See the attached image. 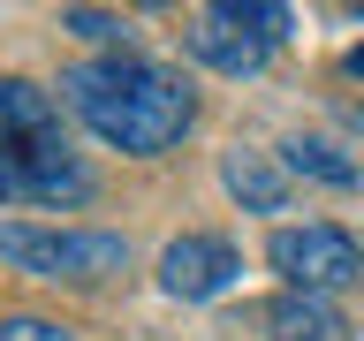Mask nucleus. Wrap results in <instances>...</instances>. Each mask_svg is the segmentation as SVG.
<instances>
[{"mask_svg":"<svg viewBox=\"0 0 364 341\" xmlns=\"http://www.w3.org/2000/svg\"><path fill=\"white\" fill-rule=\"evenodd\" d=\"M61 91H68V114H76L99 144L136 152V159L182 144L190 121H198V99H190L182 76H167V68H152V61H122V53L68 68Z\"/></svg>","mask_w":364,"mask_h":341,"instance_id":"f257e3e1","label":"nucleus"},{"mask_svg":"<svg viewBox=\"0 0 364 341\" xmlns=\"http://www.w3.org/2000/svg\"><path fill=\"white\" fill-rule=\"evenodd\" d=\"M0 258L38 281H114L129 266V235H107V227H31V220H8L0 227Z\"/></svg>","mask_w":364,"mask_h":341,"instance_id":"f03ea898","label":"nucleus"},{"mask_svg":"<svg viewBox=\"0 0 364 341\" xmlns=\"http://www.w3.org/2000/svg\"><path fill=\"white\" fill-rule=\"evenodd\" d=\"M266 266L289 281V296H334L364 281V243L334 220H304V227H273Z\"/></svg>","mask_w":364,"mask_h":341,"instance_id":"7ed1b4c3","label":"nucleus"},{"mask_svg":"<svg viewBox=\"0 0 364 341\" xmlns=\"http://www.w3.org/2000/svg\"><path fill=\"white\" fill-rule=\"evenodd\" d=\"M289 38V8H243V0H220L205 8L198 31H190V53L220 76H258L266 53Z\"/></svg>","mask_w":364,"mask_h":341,"instance_id":"20e7f679","label":"nucleus"},{"mask_svg":"<svg viewBox=\"0 0 364 341\" xmlns=\"http://www.w3.org/2000/svg\"><path fill=\"white\" fill-rule=\"evenodd\" d=\"M91 190V167L68 152H0V197L16 205H84Z\"/></svg>","mask_w":364,"mask_h":341,"instance_id":"39448f33","label":"nucleus"},{"mask_svg":"<svg viewBox=\"0 0 364 341\" xmlns=\"http://www.w3.org/2000/svg\"><path fill=\"white\" fill-rule=\"evenodd\" d=\"M235 273H243V258H235V243H228V235H175V243L159 250V288L182 296V303L220 296Z\"/></svg>","mask_w":364,"mask_h":341,"instance_id":"423d86ee","label":"nucleus"},{"mask_svg":"<svg viewBox=\"0 0 364 341\" xmlns=\"http://www.w3.org/2000/svg\"><path fill=\"white\" fill-rule=\"evenodd\" d=\"M0 152H61V107L23 76H0Z\"/></svg>","mask_w":364,"mask_h":341,"instance_id":"0eeeda50","label":"nucleus"},{"mask_svg":"<svg viewBox=\"0 0 364 341\" xmlns=\"http://www.w3.org/2000/svg\"><path fill=\"white\" fill-rule=\"evenodd\" d=\"M220 182L243 197V212H289V175L273 167V152H228Z\"/></svg>","mask_w":364,"mask_h":341,"instance_id":"6e6552de","label":"nucleus"},{"mask_svg":"<svg viewBox=\"0 0 364 341\" xmlns=\"http://www.w3.org/2000/svg\"><path fill=\"white\" fill-rule=\"evenodd\" d=\"M266 318L281 326V341H341V334H349V326H341V311H326L318 296H281Z\"/></svg>","mask_w":364,"mask_h":341,"instance_id":"1a4fd4ad","label":"nucleus"},{"mask_svg":"<svg viewBox=\"0 0 364 341\" xmlns=\"http://www.w3.org/2000/svg\"><path fill=\"white\" fill-rule=\"evenodd\" d=\"M289 167H296V175L334 182V190H349V182H357V159H341L326 136H296V144H289Z\"/></svg>","mask_w":364,"mask_h":341,"instance_id":"9d476101","label":"nucleus"},{"mask_svg":"<svg viewBox=\"0 0 364 341\" xmlns=\"http://www.w3.org/2000/svg\"><path fill=\"white\" fill-rule=\"evenodd\" d=\"M0 341H76L61 326V318H38V311H16V318H0Z\"/></svg>","mask_w":364,"mask_h":341,"instance_id":"9b49d317","label":"nucleus"},{"mask_svg":"<svg viewBox=\"0 0 364 341\" xmlns=\"http://www.w3.org/2000/svg\"><path fill=\"white\" fill-rule=\"evenodd\" d=\"M68 31H76V38H122V31H129V23H122V16H99V8H68Z\"/></svg>","mask_w":364,"mask_h":341,"instance_id":"f8f14e48","label":"nucleus"},{"mask_svg":"<svg viewBox=\"0 0 364 341\" xmlns=\"http://www.w3.org/2000/svg\"><path fill=\"white\" fill-rule=\"evenodd\" d=\"M349 68H357V76H364V45H357V53H349Z\"/></svg>","mask_w":364,"mask_h":341,"instance_id":"ddd939ff","label":"nucleus"}]
</instances>
